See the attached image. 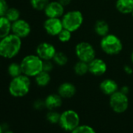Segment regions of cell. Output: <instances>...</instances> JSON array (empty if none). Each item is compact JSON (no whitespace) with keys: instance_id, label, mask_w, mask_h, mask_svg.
Returning <instances> with one entry per match:
<instances>
[{"instance_id":"obj_16","label":"cell","mask_w":133,"mask_h":133,"mask_svg":"<svg viewBox=\"0 0 133 133\" xmlns=\"http://www.w3.org/2000/svg\"><path fill=\"white\" fill-rule=\"evenodd\" d=\"M100 90L103 94L111 96L119 90V86L114 79L107 78L103 79L100 83Z\"/></svg>"},{"instance_id":"obj_21","label":"cell","mask_w":133,"mask_h":133,"mask_svg":"<svg viewBox=\"0 0 133 133\" xmlns=\"http://www.w3.org/2000/svg\"><path fill=\"white\" fill-rule=\"evenodd\" d=\"M73 72L76 76H84L89 73V63L77 60L73 65Z\"/></svg>"},{"instance_id":"obj_7","label":"cell","mask_w":133,"mask_h":133,"mask_svg":"<svg viewBox=\"0 0 133 133\" xmlns=\"http://www.w3.org/2000/svg\"><path fill=\"white\" fill-rule=\"evenodd\" d=\"M59 125L64 131L71 132L80 125L79 115L74 110H66L60 114Z\"/></svg>"},{"instance_id":"obj_37","label":"cell","mask_w":133,"mask_h":133,"mask_svg":"<svg viewBox=\"0 0 133 133\" xmlns=\"http://www.w3.org/2000/svg\"><path fill=\"white\" fill-rule=\"evenodd\" d=\"M0 133H3V130H2V128L1 125H0Z\"/></svg>"},{"instance_id":"obj_27","label":"cell","mask_w":133,"mask_h":133,"mask_svg":"<svg viewBox=\"0 0 133 133\" xmlns=\"http://www.w3.org/2000/svg\"><path fill=\"white\" fill-rule=\"evenodd\" d=\"M60 118V114L57 111H49L46 115V120L53 125L59 124Z\"/></svg>"},{"instance_id":"obj_15","label":"cell","mask_w":133,"mask_h":133,"mask_svg":"<svg viewBox=\"0 0 133 133\" xmlns=\"http://www.w3.org/2000/svg\"><path fill=\"white\" fill-rule=\"evenodd\" d=\"M77 92L75 85L71 82L62 83L57 89V94L63 99H69L73 97Z\"/></svg>"},{"instance_id":"obj_19","label":"cell","mask_w":133,"mask_h":133,"mask_svg":"<svg viewBox=\"0 0 133 133\" xmlns=\"http://www.w3.org/2000/svg\"><path fill=\"white\" fill-rule=\"evenodd\" d=\"M12 23L5 17L0 16V38H3L11 34Z\"/></svg>"},{"instance_id":"obj_12","label":"cell","mask_w":133,"mask_h":133,"mask_svg":"<svg viewBox=\"0 0 133 133\" xmlns=\"http://www.w3.org/2000/svg\"><path fill=\"white\" fill-rule=\"evenodd\" d=\"M66 12V8L57 0H51L43 10L45 18H61Z\"/></svg>"},{"instance_id":"obj_33","label":"cell","mask_w":133,"mask_h":133,"mask_svg":"<svg viewBox=\"0 0 133 133\" xmlns=\"http://www.w3.org/2000/svg\"><path fill=\"white\" fill-rule=\"evenodd\" d=\"M60 4H62L65 8H67L69 5L72 4L73 0H57Z\"/></svg>"},{"instance_id":"obj_26","label":"cell","mask_w":133,"mask_h":133,"mask_svg":"<svg viewBox=\"0 0 133 133\" xmlns=\"http://www.w3.org/2000/svg\"><path fill=\"white\" fill-rule=\"evenodd\" d=\"M50 1L51 0H29V2L30 5L34 10L43 12V10Z\"/></svg>"},{"instance_id":"obj_24","label":"cell","mask_w":133,"mask_h":133,"mask_svg":"<svg viewBox=\"0 0 133 133\" xmlns=\"http://www.w3.org/2000/svg\"><path fill=\"white\" fill-rule=\"evenodd\" d=\"M73 34H74L73 33H71V31L63 28L61 30V32L58 34V36L56 37V39L59 43H60L62 44H66L71 41Z\"/></svg>"},{"instance_id":"obj_23","label":"cell","mask_w":133,"mask_h":133,"mask_svg":"<svg viewBox=\"0 0 133 133\" xmlns=\"http://www.w3.org/2000/svg\"><path fill=\"white\" fill-rule=\"evenodd\" d=\"M7 72H8V74L12 78H15V77H17V76L22 75L23 73H22L20 63L15 62L10 63L7 68Z\"/></svg>"},{"instance_id":"obj_5","label":"cell","mask_w":133,"mask_h":133,"mask_svg":"<svg viewBox=\"0 0 133 133\" xmlns=\"http://www.w3.org/2000/svg\"><path fill=\"white\" fill-rule=\"evenodd\" d=\"M74 53L77 60L86 63H89L96 57H97V51L93 44L85 40L80 41L76 43L74 48Z\"/></svg>"},{"instance_id":"obj_6","label":"cell","mask_w":133,"mask_h":133,"mask_svg":"<svg viewBox=\"0 0 133 133\" xmlns=\"http://www.w3.org/2000/svg\"><path fill=\"white\" fill-rule=\"evenodd\" d=\"M31 85L30 77L22 74L12 79L9 85V92L13 97H23L29 93Z\"/></svg>"},{"instance_id":"obj_40","label":"cell","mask_w":133,"mask_h":133,"mask_svg":"<svg viewBox=\"0 0 133 133\" xmlns=\"http://www.w3.org/2000/svg\"><path fill=\"white\" fill-rule=\"evenodd\" d=\"M0 41H1V38H0Z\"/></svg>"},{"instance_id":"obj_4","label":"cell","mask_w":133,"mask_h":133,"mask_svg":"<svg viewBox=\"0 0 133 133\" xmlns=\"http://www.w3.org/2000/svg\"><path fill=\"white\" fill-rule=\"evenodd\" d=\"M22 73L28 77H35L42 71L43 61L34 53L25 55L20 61Z\"/></svg>"},{"instance_id":"obj_2","label":"cell","mask_w":133,"mask_h":133,"mask_svg":"<svg viewBox=\"0 0 133 133\" xmlns=\"http://www.w3.org/2000/svg\"><path fill=\"white\" fill-rule=\"evenodd\" d=\"M22 46V39L11 33L0 41V57L12 59L19 55Z\"/></svg>"},{"instance_id":"obj_28","label":"cell","mask_w":133,"mask_h":133,"mask_svg":"<svg viewBox=\"0 0 133 133\" xmlns=\"http://www.w3.org/2000/svg\"><path fill=\"white\" fill-rule=\"evenodd\" d=\"M71 133H96L95 129L88 125H80Z\"/></svg>"},{"instance_id":"obj_36","label":"cell","mask_w":133,"mask_h":133,"mask_svg":"<svg viewBox=\"0 0 133 133\" xmlns=\"http://www.w3.org/2000/svg\"><path fill=\"white\" fill-rule=\"evenodd\" d=\"M3 133H14L13 132H12V131H5V132H4Z\"/></svg>"},{"instance_id":"obj_22","label":"cell","mask_w":133,"mask_h":133,"mask_svg":"<svg viewBox=\"0 0 133 133\" xmlns=\"http://www.w3.org/2000/svg\"><path fill=\"white\" fill-rule=\"evenodd\" d=\"M51 74L49 72L42 71L34 77V81L36 84L40 87H47L51 82Z\"/></svg>"},{"instance_id":"obj_29","label":"cell","mask_w":133,"mask_h":133,"mask_svg":"<svg viewBox=\"0 0 133 133\" xmlns=\"http://www.w3.org/2000/svg\"><path fill=\"white\" fill-rule=\"evenodd\" d=\"M55 67V64L53 62V60H49V61H43V66H42V71L47 72H51Z\"/></svg>"},{"instance_id":"obj_14","label":"cell","mask_w":133,"mask_h":133,"mask_svg":"<svg viewBox=\"0 0 133 133\" xmlns=\"http://www.w3.org/2000/svg\"><path fill=\"white\" fill-rule=\"evenodd\" d=\"M92 31L96 37L101 38L111 33V25L105 19H97L93 23Z\"/></svg>"},{"instance_id":"obj_1","label":"cell","mask_w":133,"mask_h":133,"mask_svg":"<svg viewBox=\"0 0 133 133\" xmlns=\"http://www.w3.org/2000/svg\"><path fill=\"white\" fill-rule=\"evenodd\" d=\"M100 51L106 55L114 57L121 55L124 51L122 39L116 34L110 33L101 37L99 42Z\"/></svg>"},{"instance_id":"obj_9","label":"cell","mask_w":133,"mask_h":133,"mask_svg":"<svg viewBox=\"0 0 133 133\" xmlns=\"http://www.w3.org/2000/svg\"><path fill=\"white\" fill-rule=\"evenodd\" d=\"M57 51L58 50L54 44L46 41L38 43L35 48V54L42 61L53 60Z\"/></svg>"},{"instance_id":"obj_18","label":"cell","mask_w":133,"mask_h":133,"mask_svg":"<svg viewBox=\"0 0 133 133\" xmlns=\"http://www.w3.org/2000/svg\"><path fill=\"white\" fill-rule=\"evenodd\" d=\"M45 101V108L49 111H54L62 106L63 98L58 94H51L48 95Z\"/></svg>"},{"instance_id":"obj_10","label":"cell","mask_w":133,"mask_h":133,"mask_svg":"<svg viewBox=\"0 0 133 133\" xmlns=\"http://www.w3.org/2000/svg\"><path fill=\"white\" fill-rule=\"evenodd\" d=\"M42 27L45 33L52 37H56L63 29L61 18H45Z\"/></svg>"},{"instance_id":"obj_20","label":"cell","mask_w":133,"mask_h":133,"mask_svg":"<svg viewBox=\"0 0 133 133\" xmlns=\"http://www.w3.org/2000/svg\"><path fill=\"white\" fill-rule=\"evenodd\" d=\"M53 62H54L55 65L63 67L67 65L69 62V55L67 54V52L58 50L53 58Z\"/></svg>"},{"instance_id":"obj_32","label":"cell","mask_w":133,"mask_h":133,"mask_svg":"<svg viewBox=\"0 0 133 133\" xmlns=\"http://www.w3.org/2000/svg\"><path fill=\"white\" fill-rule=\"evenodd\" d=\"M123 71L128 76H131L133 74V67L130 65H125L123 66Z\"/></svg>"},{"instance_id":"obj_35","label":"cell","mask_w":133,"mask_h":133,"mask_svg":"<svg viewBox=\"0 0 133 133\" xmlns=\"http://www.w3.org/2000/svg\"><path fill=\"white\" fill-rule=\"evenodd\" d=\"M130 61H131L132 64L133 65V49L132 51H131V54H130Z\"/></svg>"},{"instance_id":"obj_8","label":"cell","mask_w":133,"mask_h":133,"mask_svg":"<svg viewBox=\"0 0 133 133\" xmlns=\"http://www.w3.org/2000/svg\"><path fill=\"white\" fill-rule=\"evenodd\" d=\"M109 103L111 109L115 113L122 114L127 111L129 104V101L128 95L118 90L111 96H110Z\"/></svg>"},{"instance_id":"obj_17","label":"cell","mask_w":133,"mask_h":133,"mask_svg":"<svg viewBox=\"0 0 133 133\" xmlns=\"http://www.w3.org/2000/svg\"><path fill=\"white\" fill-rule=\"evenodd\" d=\"M114 9L121 15L129 16L133 12V0H115Z\"/></svg>"},{"instance_id":"obj_13","label":"cell","mask_w":133,"mask_h":133,"mask_svg":"<svg viewBox=\"0 0 133 133\" xmlns=\"http://www.w3.org/2000/svg\"><path fill=\"white\" fill-rule=\"evenodd\" d=\"M108 70L107 62L100 57H96L89 63V72L94 76H102Z\"/></svg>"},{"instance_id":"obj_39","label":"cell","mask_w":133,"mask_h":133,"mask_svg":"<svg viewBox=\"0 0 133 133\" xmlns=\"http://www.w3.org/2000/svg\"><path fill=\"white\" fill-rule=\"evenodd\" d=\"M103 1H110V0H103Z\"/></svg>"},{"instance_id":"obj_3","label":"cell","mask_w":133,"mask_h":133,"mask_svg":"<svg viewBox=\"0 0 133 133\" xmlns=\"http://www.w3.org/2000/svg\"><path fill=\"white\" fill-rule=\"evenodd\" d=\"M63 28L74 34L83 26L85 23V16L82 10L71 9L66 10L61 17Z\"/></svg>"},{"instance_id":"obj_25","label":"cell","mask_w":133,"mask_h":133,"mask_svg":"<svg viewBox=\"0 0 133 133\" xmlns=\"http://www.w3.org/2000/svg\"><path fill=\"white\" fill-rule=\"evenodd\" d=\"M11 23H13L20 19V11L16 7H9L5 16Z\"/></svg>"},{"instance_id":"obj_30","label":"cell","mask_w":133,"mask_h":133,"mask_svg":"<svg viewBox=\"0 0 133 133\" xmlns=\"http://www.w3.org/2000/svg\"><path fill=\"white\" fill-rule=\"evenodd\" d=\"M9 6L6 0H0V16H5Z\"/></svg>"},{"instance_id":"obj_34","label":"cell","mask_w":133,"mask_h":133,"mask_svg":"<svg viewBox=\"0 0 133 133\" xmlns=\"http://www.w3.org/2000/svg\"><path fill=\"white\" fill-rule=\"evenodd\" d=\"M122 93H123V94H126V95H128L129 94V91H130V89H129V87H128V86H122L121 88H120V90H119Z\"/></svg>"},{"instance_id":"obj_31","label":"cell","mask_w":133,"mask_h":133,"mask_svg":"<svg viewBox=\"0 0 133 133\" xmlns=\"http://www.w3.org/2000/svg\"><path fill=\"white\" fill-rule=\"evenodd\" d=\"M34 109L40 111L42 110L44 108H45V101H42L41 99L36 100L34 103Z\"/></svg>"},{"instance_id":"obj_11","label":"cell","mask_w":133,"mask_h":133,"mask_svg":"<svg viewBox=\"0 0 133 133\" xmlns=\"http://www.w3.org/2000/svg\"><path fill=\"white\" fill-rule=\"evenodd\" d=\"M31 31L32 28L31 23L23 18H20L18 20L12 23L11 33L20 37L22 40L27 38L31 34Z\"/></svg>"},{"instance_id":"obj_38","label":"cell","mask_w":133,"mask_h":133,"mask_svg":"<svg viewBox=\"0 0 133 133\" xmlns=\"http://www.w3.org/2000/svg\"><path fill=\"white\" fill-rule=\"evenodd\" d=\"M131 16H132V19H133V12H132V13L131 14Z\"/></svg>"}]
</instances>
